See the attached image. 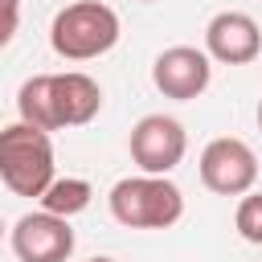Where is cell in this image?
<instances>
[{
	"label": "cell",
	"instance_id": "cell-12",
	"mask_svg": "<svg viewBox=\"0 0 262 262\" xmlns=\"http://www.w3.org/2000/svg\"><path fill=\"white\" fill-rule=\"evenodd\" d=\"M16 25H20V0H0V49L12 45Z\"/></svg>",
	"mask_w": 262,
	"mask_h": 262
},
{
	"label": "cell",
	"instance_id": "cell-2",
	"mask_svg": "<svg viewBox=\"0 0 262 262\" xmlns=\"http://www.w3.org/2000/svg\"><path fill=\"white\" fill-rule=\"evenodd\" d=\"M119 41V16L102 0H74L49 25V45L66 61H90L111 53Z\"/></svg>",
	"mask_w": 262,
	"mask_h": 262
},
{
	"label": "cell",
	"instance_id": "cell-8",
	"mask_svg": "<svg viewBox=\"0 0 262 262\" xmlns=\"http://www.w3.org/2000/svg\"><path fill=\"white\" fill-rule=\"evenodd\" d=\"M12 254L20 262H66L74 254V229H70V217H57V213H25L16 225H12Z\"/></svg>",
	"mask_w": 262,
	"mask_h": 262
},
{
	"label": "cell",
	"instance_id": "cell-6",
	"mask_svg": "<svg viewBox=\"0 0 262 262\" xmlns=\"http://www.w3.org/2000/svg\"><path fill=\"white\" fill-rule=\"evenodd\" d=\"M188 151V135L172 115H143L131 127V160L147 176H168Z\"/></svg>",
	"mask_w": 262,
	"mask_h": 262
},
{
	"label": "cell",
	"instance_id": "cell-7",
	"mask_svg": "<svg viewBox=\"0 0 262 262\" xmlns=\"http://www.w3.org/2000/svg\"><path fill=\"white\" fill-rule=\"evenodd\" d=\"M151 82L164 98L176 102H192L209 90L213 82V57L196 45H172L151 61Z\"/></svg>",
	"mask_w": 262,
	"mask_h": 262
},
{
	"label": "cell",
	"instance_id": "cell-5",
	"mask_svg": "<svg viewBox=\"0 0 262 262\" xmlns=\"http://www.w3.org/2000/svg\"><path fill=\"white\" fill-rule=\"evenodd\" d=\"M258 180V156L246 139L221 135L201 151V184L217 196H242Z\"/></svg>",
	"mask_w": 262,
	"mask_h": 262
},
{
	"label": "cell",
	"instance_id": "cell-11",
	"mask_svg": "<svg viewBox=\"0 0 262 262\" xmlns=\"http://www.w3.org/2000/svg\"><path fill=\"white\" fill-rule=\"evenodd\" d=\"M233 225L237 233L250 242V246H262V192H242L237 201V213H233Z\"/></svg>",
	"mask_w": 262,
	"mask_h": 262
},
{
	"label": "cell",
	"instance_id": "cell-10",
	"mask_svg": "<svg viewBox=\"0 0 262 262\" xmlns=\"http://www.w3.org/2000/svg\"><path fill=\"white\" fill-rule=\"evenodd\" d=\"M90 196H94V188L86 184V180H78V176H53L49 180V188L37 196L41 201V209L45 213H57V217H74V213H82L86 205H90Z\"/></svg>",
	"mask_w": 262,
	"mask_h": 262
},
{
	"label": "cell",
	"instance_id": "cell-9",
	"mask_svg": "<svg viewBox=\"0 0 262 262\" xmlns=\"http://www.w3.org/2000/svg\"><path fill=\"white\" fill-rule=\"evenodd\" d=\"M205 53L221 66H250L262 53V29L246 12H217L205 25Z\"/></svg>",
	"mask_w": 262,
	"mask_h": 262
},
{
	"label": "cell",
	"instance_id": "cell-14",
	"mask_svg": "<svg viewBox=\"0 0 262 262\" xmlns=\"http://www.w3.org/2000/svg\"><path fill=\"white\" fill-rule=\"evenodd\" d=\"M90 262H115V258H90Z\"/></svg>",
	"mask_w": 262,
	"mask_h": 262
},
{
	"label": "cell",
	"instance_id": "cell-4",
	"mask_svg": "<svg viewBox=\"0 0 262 262\" xmlns=\"http://www.w3.org/2000/svg\"><path fill=\"white\" fill-rule=\"evenodd\" d=\"M0 180L16 196H41L53 180V143L49 131L33 123L0 127Z\"/></svg>",
	"mask_w": 262,
	"mask_h": 262
},
{
	"label": "cell",
	"instance_id": "cell-3",
	"mask_svg": "<svg viewBox=\"0 0 262 262\" xmlns=\"http://www.w3.org/2000/svg\"><path fill=\"white\" fill-rule=\"evenodd\" d=\"M111 217L127 229H168L184 217V192L168 176H127L106 196Z\"/></svg>",
	"mask_w": 262,
	"mask_h": 262
},
{
	"label": "cell",
	"instance_id": "cell-13",
	"mask_svg": "<svg viewBox=\"0 0 262 262\" xmlns=\"http://www.w3.org/2000/svg\"><path fill=\"white\" fill-rule=\"evenodd\" d=\"M258 131H262V102H258Z\"/></svg>",
	"mask_w": 262,
	"mask_h": 262
},
{
	"label": "cell",
	"instance_id": "cell-15",
	"mask_svg": "<svg viewBox=\"0 0 262 262\" xmlns=\"http://www.w3.org/2000/svg\"><path fill=\"white\" fill-rule=\"evenodd\" d=\"M0 237H4V221H0Z\"/></svg>",
	"mask_w": 262,
	"mask_h": 262
},
{
	"label": "cell",
	"instance_id": "cell-1",
	"mask_svg": "<svg viewBox=\"0 0 262 262\" xmlns=\"http://www.w3.org/2000/svg\"><path fill=\"white\" fill-rule=\"evenodd\" d=\"M16 111L25 123L41 131L61 127H86L102 111V90L90 74L66 70V74H37L16 90Z\"/></svg>",
	"mask_w": 262,
	"mask_h": 262
}]
</instances>
